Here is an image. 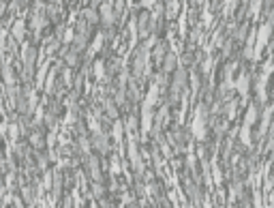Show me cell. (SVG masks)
<instances>
[{"instance_id": "6da1fadb", "label": "cell", "mask_w": 274, "mask_h": 208, "mask_svg": "<svg viewBox=\"0 0 274 208\" xmlns=\"http://www.w3.org/2000/svg\"><path fill=\"white\" fill-rule=\"evenodd\" d=\"M159 95H161V73L157 77L150 79L148 95L142 101V127H139V140L148 142V133L152 131V122H154V108L159 103Z\"/></svg>"}, {"instance_id": "7a4b0ae2", "label": "cell", "mask_w": 274, "mask_h": 208, "mask_svg": "<svg viewBox=\"0 0 274 208\" xmlns=\"http://www.w3.org/2000/svg\"><path fill=\"white\" fill-rule=\"evenodd\" d=\"M137 116L131 114L127 118V157H128V163H131L133 172H135V180H142L146 176V165H144V159H142V152L137 151Z\"/></svg>"}, {"instance_id": "3957f363", "label": "cell", "mask_w": 274, "mask_h": 208, "mask_svg": "<svg viewBox=\"0 0 274 208\" xmlns=\"http://www.w3.org/2000/svg\"><path fill=\"white\" fill-rule=\"evenodd\" d=\"M157 45V35H152L150 39H146L144 43L137 45V50L133 52V77L142 84V79L152 77V67H150V50Z\"/></svg>"}, {"instance_id": "277c9868", "label": "cell", "mask_w": 274, "mask_h": 208, "mask_svg": "<svg viewBox=\"0 0 274 208\" xmlns=\"http://www.w3.org/2000/svg\"><path fill=\"white\" fill-rule=\"evenodd\" d=\"M208 103L206 101H200L195 110V116H193V125H191V133H193V140L203 144L208 140Z\"/></svg>"}, {"instance_id": "5b68a950", "label": "cell", "mask_w": 274, "mask_h": 208, "mask_svg": "<svg viewBox=\"0 0 274 208\" xmlns=\"http://www.w3.org/2000/svg\"><path fill=\"white\" fill-rule=\"evenodd\" d=\"M86 118H88V127H90V131H92V146L101 154H107L111 148V144L105 135V129L101 127V120L94 116V112H86Z\"/></svg>"}, {"instance_id": "8992f818", "label": "cell", "mask_w": 274, "mask_h": 208, "mask_svg": "<svg viewBox=\"0 0 274 208\" xmlns=\"http://www.w3.org/2000/svg\"><path fill=\"white\" fill-rule=\"evenodd\" d=\"M272 22H274V18H272V13L268 15V19L264 24L257 28V43L253 45V56H251V60L257 62L261 58V54H264V50L268 47V43H270V37H272Z\"/></svg>"}, {"instance_id": "52a82bcc", "label": "cell", "mask_w": 274, "mask_h": 208, "mask_svg": "<svg viewBox=\"0 0 274 208\" xmlns=\"http://www.w3.org/2000/svg\"><path fill=\"white\" fill-rule=\"evenodd\" d=\"M270 73H272V50L268 47V58H266V62H264V71H261V76L257 77V82H255V90H257V103L259 105H266L268 103V79H270Z\"/></svg>"}, {"instance_id": "ba28073f", "label": "cell", "mask_w": 274, "mask_h": 208, "mask_svg": "<svg viewBox=\"0 0 274 208\" xmlns=\"http://www.w3.org/2000/svg\"><path fill=\"white\" fill-rule=\"evenodd\" d=\"M35 45L30 43V41H24L21 43V79H24L26 84L32 79V73H35V60L39 56H35Z\"/></svg>"}, {"instance_id": "9c48e42d", "label": "cell", "mask_w": 274, "mask_h": 208, "mask_svg": "<svg viewBox=\"0 0 274 208\" xmlns=\"http://www.w3.org/2000/svg\"><path fill=\"white\" fill-rule=\"evenodd\" d=\"M257 116H259V105H257V101L249 105V110H246V116L242 120V129L240 131V142L244 144L246 148H253V140H251V127L257 122Z\"/></svg>"}, {"instance_id": "30bf717a", "label": "cell", "mask_w": 274, "mask_h": 208, "mask_svg": "<svg viewBox=\"0 0 274 208\" xmlns=\"http://www.w3.org/2000/svg\"><path fill=\"white\" fill-rule=\"evenodd\" d=\"M47 4L43 2H35V7H32V13H30V28H32V35H35V41L41 39V30L47 26Z\"/></svg>"}, {"instance_id": "8fae6325", "label": "cell", "mask_w": 274, "mask_h": 208, "mask_svg": "<svg viewBox=\"0 0 274 208\" xmlns=\"http://www.w3.org/2000/svg\"><path fill=\"white\" fill-rule=\"evenodd\" d=\"M240 62L238 60H232L227 67H225V79L221 82V86H219V101L227 99L229 90H234V71L238 69Z\"/></svg>"}, {"instance_id": "7c38bea8", "label": "cell", "mask_w": 274, "mask_h": 208, "mask_svg": "<svg viewBox=\"0 0 274 208\" xmlns=\"http://www.w3.org/2000/svg\"><path fill=\"white\" fill-rule=\"evenodd\" d=\"M88 28H90V24L86 22L84 18H79L77 33H75V39H73V50L75 52H82L84 47H86V41H88Z\"/></svg>"}, {"instance_id": "4fadbf2b", "label": "cell", "mask_w": 274, "mask_h": 208, "mask_svg": "<svg viewBox=\"0 0 274 208\" xmlns=\"http://www.w3.org/2000/svg\"><path fill=\"white\" fill-rule=\"evenodd\" d=\"M2 69H4V88H15L19 86L18 76H15L13 67H11V58L7 54H2Z\"/></svg>"}, {"instance_id": "5bb4252c", "label": "cell", "mask_w": 274, "mask_h": 208, "mask_svg": "<svg viewBox=\"0 0 274 208\" xmlns=\"http://www.w3.org/2000/svg\"><path fill=\"white\" fill-rule=\"evenodd\" d=\"M118 19V15L114 11V2H103L101 4V22H103V28L110 30L114 22Z\"/></svg>"}, {"instance_id": "9a60e30c", "label": "cell", "mask_w": 274, "mask_h": 208, "mask_svg": "<svg viewBox=\"0 0 274 208\" xmlns=\"http://www.w3.org/2000/svg\"><path fill=\"white\" fill-rule=\"evenodd\" d=\"M84 163L88 165L92 180L103 183V170H101V165H99V157H96V154H88V157H84Z\"/></svg>"}, {"instance_id": "2e32d148", "label": "cell", "mask_w": 274, "mask_h": 208, "mask_svg": "<svg viewBox=\"0 0 274 208\" xmlns=\"http://www.w3.org/2000/svg\"><path fill=\"white\" fill-rule=\"evenodd\" d=\"M184 189H186V193L191 195V204H201V187L193 178H189V172L184 176Z\"/></svg>"}, {"instance_id": "e0dca14e", "label": "cell", "mask_w": 274, "mask_h": 208, "mask_svg": "<svg viewBox=\"0 0 274 208\" xmlns=\"http://www.w3.org/2000/svg\"><path fill=\"white\" fill-rule=\"evenodd\" d=\"M249 79H251L249 71H242V73H240V77L234 82V88L240 93V101H242V103L249 101Z\"/></svg>"}, {"instance_id": "ac0fdd59", "label": "cell", "mask_w": 274, "mask_h": 208, "mask_svg": "<svg viewBox=\"0 0 274 208\" xmlns=\"http://www.w3.org/2000/svg\"><path fill=\"white\" fill-rule=\"evenodd\" d=\"M122 137H125V122L120 118L114 120V144H116V152L120 154V157H125V146H122Z\"/></svg>"}, {"instance_id": "d6986e66", "label": "cell", "mask_w": 274, "mask_h": 208, "mask_svg": "<svg viewBox=\"0 0 274 208\" xmlns=\"http://www.w3.org/2000/svg\"><path fill=\"white\" fill-rule=\"evenodd\" d=\"M137 30H139V39H150L152 30H150V13L142 11L137 15Z\"/></svg>"}, {"instance_id": "ffe728a7", "label": "cell", "mask_w": 274, "mask_h": 208, "mask_svg": "<svg viewBox=\"0 0 274 208\" xmlns=\"http://www.w3.org/2000/svg\"><path fill=\"white\" fill-rule=\"evenodd\" d=\"M101 101H103V105H101V108L105 110V116H107V118H111V120H116L118 116H120V112H118L116 101L111 99L110 95H103V97H101Z\"/></svg>"}, {"instance_id": "44dd1931", "label": "cell", "mask_w": 274, "mask_h": 208, "mask_svg": "<svg viewBox=\"0 0 274 208\" xmlns=\"http://www.w3.org/2000/svg\"><path fill=\"white\" fill-rule=\"evenodd\" d=\"M186 24H189V7L182 4V11L178 15V30H180V39L186 41L189 39V33H186Z\"/></svg>"}, {"instance_id": "7402d4cb", "label": "cell", "mask_w": 274, "mask_h": 208, "mask_svg": "<svg viewBox=\"0 0 274 208\" xmlns=\"http://www.w3.org/2000/svg\"><path fill=\"white\" fill-rule=\"evenodd\" d=\"M54 65V56H50L41 67H37V90L45 86V73L50 71V67Z\"/></svg>"}, {"instance_id": "603a6c76", "label": "cell", "mask_w": 274, "mask_h": 208, "mask_svg": "<svg viewBox=\"0 0 274 208\" xmlns=\"http://www.w3.org/2000/svg\"><path fill=\"white\" fill-rule=\"evenodd\" d=\"M270 116H272V105H268L266 112H264V116H261L259 131H257V140H259V142H264L266 133H268V129H270Z\"/></svg>"}, {"instance_id": "cb8c5ba5", "label": "cell", "mask_w": 274, "mask_h": 208, "mask_svg": "<svg viewBox=\"0 0 274 208\" xmlns=\"http://www.w3.org/2000/svg\"><path fill=\"white\" fill-rule=\"evenodd\" d=\"M105 39H107V33H105V30H99V33H96L94 43L90 45V50H88V54H86V58H92L94 54H99V52L103 50V45H105Z\"/></svg>"}, {"instance_id": "d4e9b609", "label": "cell", "mask_w": 274, "mask_h": 208, "mask_svg": "<svg viewBox=\"0 0 274 208\" xmlns=\"http://www.w3.org/2000/svg\"><path fill=\"white\" fill-rule=\"evenodd\" d=\"M255 37H257V22H253V24H251L249 35H246V45H244V56H246V58H251V56H253Z\"/></svg>"}, {"instance_id": "484cf974", "label": "cell", "mask_w": 274, "mask_h": 208, "mask_svg": "<svg viewBox=\"0 0 274 208\" xmlns=\"http://www.w3.org/2000/svg\"><path fill=\"white\" fill-rule=\"evenodd\" d=\"M24 37H26V19H24V15H21L13 24V39L18 41V43H24Z\"/></svg>"}, {"instance_id": "4316f807", "label": "cell", "mask_w": 274, "mask_h": 208, "mask_svg": "<svg viewBox=\"0 0 274 208\" xmlns=\"http://www.w3.org/2000/svg\"><path fill=\"white\" fill-rule=\"evenodd\" d=\"M182 11V2H178V0H171V2H165V18L167 19H178V13Z\"/></svg>"}, {"instance_id": "83f0119b", "label": "cell", "mask_w": 274, "mask_h": 208, "mask_svg": "<svg viewBox=\"0 0 274 208\" xmlns=\"http://www.w3.org/2000/svg\"><path fill=\"white\" fill-rule=\"evenodd\" d=\"M120 174H122V157L118 152H114L110 163V176L111 178H120Z\"/></svg>"}, {"instance_id": "f1b7e54d", "label": "cell", "mask_w": 274, "mask_h": 208, "mask_svg": "<svg viewBox=\"0 0 274 208\" xmlns=\"http://www.w3.org/2000/svg\"><path fill=\"white\" fill-rule=\"evenodd\" d=\"M62 67V62H56V65L52 67V71H50V76H47V79H45V95L47 97H52V93H54V79H56V73H58V69Z\"/></svg>"}, {"instance_id": "f546056e", "label": "cell", "mask_w": 274, "mask_h": 208, "mask_svg": "<svg viewBox=\"0 0 274 208\" xmlns=\"http://www.w3.org/2000/svg\"><path fill=\"white\" fill-rule=\"evenodd\" d=\"M176 65H178V56L174 54V52H167V58H165V65H163V76H171V71L176 69Z\"/></svg>"}, {"instance_id": "4dcf8cb0", "label": "cell", "mask_w": 274, "mask_h": 208, "mask_svg": "<svg viewBox=\"0 0 274 208\" xmlns=\"http://www.w3.org/2000/svg\"><path fill=\"white\" fill-rule=\"evenodd\" d=\"M107 76H105V62L101 60V58H96L94 60V79L96 82H103Z\"/></svg>"}, {"instance_id": "1f68e13d", "label": "cell", "mask_w": 274, "mask_h": 208, "mask_svg": "<svg viewBox=\"0 0 274 208\" xmlns=\"http://www.w3.org/2000/svg\"><path fill=\"white\" fill-rule=\"evenodd\" d=\"M79 18H84L86 19V22H88V24H96V22H99V15H96V11H94V7H90V9H84V11H82V15H79Z\"/></svg>"}, {"instance_id": "d6a6232c", "label": "cell", "mask_w": 274, "mask_h": 208, "mask_svg": "<svg viewBox=\"0 0 274 208\" xmlns=\"http://www.w3.org/2000/svg\"><path fill=\"white\" fill-rule=\"evenodd\" d=\"M242 187H244V183H240V180H236V183H234V187H232V195H229L225 202H227V204H234V202H236V195H238V193H242Z\"/></svg>"}, {"instance_id": "836d02e7", "label": "cell", "mask_w": 274, "mask_h": 208, "mask_svg": "<svg viewBox=\"0 0 274 208\" xmlns=\"http://www.w3.org/2000/svg\"><path fill=\"white\" fill-rule=\"evenodd\" d=\"M165 54H167V47H165V43H157V50H154V62L157 65H161L163 62Z\"/></svg>"}, {"instance_id": "e575fe53", "label": "cell", "mask_w": 274, "mask_h": 208, "mask_svg": "<svg viewBox=\"0 0 274 208\" xmlns=\"http://www.w3.org/2000/svg\"><path fill=\"white\" fill-rule=\"evenodd\" d=\"M79 151H82L84 157L90 154V142H88V137H86V133H79Z\"/></svg>"}, {"instance_id": "d590c367", "label": "cell", "mask_w": 274, "mask_h": 208, "mask_svg": "<svg viewBox=\"0 0 274 208\" xmlns=\"http://www.w3.org/2000/svg\"><path fill=\"white\" fill-rule=\"evenodd\" d=\"M30 144L35 146V151H41L43 148V135L35 129V133H30Z\"/></svg>"}, {"instance_id": "8d00e7d4", "label": "cell", "mask_w": 274, "mask_h": 208, "mask_svg": "<svg viewBox=\"0 0 274 208\" xmlns=\"http://www.w3.org/2000/svg\"><path fill=\"white\" fill-rule=\"evenodd\" d=\"M238 103H240L238 99H234V101H229V103H227V108H225V110H227V120L236 118V108H238Z\"/></svg>"}, {"instance_id": "74e56055", "label": "cell", "mask_w": 274, "mask_h": 208, "mask_svg": "<svg viewBox=\"0 0 274 208\" xmlns=\"http://www.w3.org/2000/svg\"><path fill=\"white\" fill-rule=\"evenodd\" d=\"M11 202H13L15 206H24V204H26V202L21 200V197L13 195V193H7V197H4V202H2V204H11Z\"/></svg>"}, {"instance_id": "f35d334b", "label": "cell", "mask_w": 274, "mask_h": 208, "mask_svg": "<svg viewBox=\"0 0 274 208\" xmlns=\"http://www.w3.org/2000/svg\"><path fill=\"white\" fill-rule=\"evenodd\" d=\"M64 86L67 88H73V73H71V67H64Z\"/></svg>"}, {"instance_id": "ab89813d", "label": "cell", "mask_w": 274, "mask_h": 208, "mask_svg": "<svg viewBox=\"0 0 274 208\" xmlns=\"http://www.w3.org/2000/svg\"><path fill=\"white\" fill-rule=\"evenodd\" d=\"M71 193H73V204H75V206H82V204H84V197L79 195V193H82V189H79V187H73Z\"/></svg>"}, {"instance_id": "60d3db41", "label": "cell", "mask_w": 274, "mask_h": 208, "mask_svg": "<svg viewBox=\"0 0 274 208\" xmlns=\"http://www.w3.org/2000/svg\"><path fill=\"white\" fill-rule=\"evenodd\" d=\"M92 193H94L96 197H101V200H103V193H105L103 185H101V183H96V180H92ZM101 200H99V202H101Z\"/></svg>"}]
</instances>
